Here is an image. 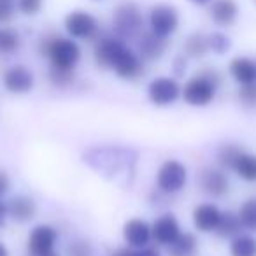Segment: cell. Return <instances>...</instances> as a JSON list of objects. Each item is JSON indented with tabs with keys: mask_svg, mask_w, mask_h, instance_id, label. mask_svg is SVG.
<instances>
[{
	"mask_svg": "<svg viewBox=\"0 0 256 256\" xmlns=\"http://www.w3.org/2000/svg\"><path fill=\"white\" fill-rule=\"evenodd\" d=\"M221 82L220 72L212 70V68H204L200 70L195 78H192L186 82L182 95L184 100L190 106L204 107L207 104H210L216 96V90Z\"/></svg>",
	"mask_w": 256,
	"mask_h": 256,
	"instance_id": "cell-1",
	"label": "cell"
},
{
	"mask_svg": "<svg viewBox=\"0 0 256 256\" xmlns=\"http://www.w3.org/2000/svg\"><path fill=\"white\" fill-rule=\"evenodd\" d=\"M40 51L51 60V67L74 68L81 58V50L67 37H46L40 44Z\"/></svg>",
	"mask_w": 256,
	"mask_h": 256,
	"instance_id": "cell-2",
	"label": "cell"
},
{
	"mask_svg": "<svg viewBox=\"0 0 256 256\" xmlns=\"http://www.w3.org/2000/svg\"><path fill=\"white\" fill-rule=\"evenodd\" d=\"M112 26L114 32L121 39H136V37L142 36V12H140V9L136 4H121L114 11Z\"/></svg>",
	"mask_w": 256,
	"mask_h": 256,
	"instance_id": "cell-3",
	"label": "cell"
},
{
	"mask_svg": "<svg viewBox=\"0 0 256 256\" xmlns=\"http://www.w3.org/2000/svg\"><path fill=\"white\" fill-rule=\"evenodd\" d=\"M186 179H188V172L186 167L178 160H168L158 170V188L165 193H176L179 190L184 188Z\"/></svg>",
	"mask_w": 256,
	"mask_h": 256,
	"instance_id": "cell-4",
	"label": "cell"
},
{
	"mask_svg": "<svg viewBox=\"0 0 256 256\" xmlns=\"http://www.w3.org/2000/svg\"><path fill=\"white\" fill-rule=\"evenodd\" d=\"M58 238V232L50 224H39L32 230L28 237L30 256H58L54 252V242Z\"/></svg>",
	"mask_w": 256,
	"mask_h": 256,
	"instance_id": "cell-5",
	"label": "cell"
},
{
	"mask_svg": "<svg viewBox=\"0 0 256 256\" xmlns=\"http://www.w3.org/2000/svg\"><path fill=\"white\" fill-rule=\"evenodd\" d=\"M150 25L151 32L158 34L162 37H168L170 34H174L179 25V14L176 8L167 4L154 6L150 12Z\"/></svg>",
	"mask_w": 256,
	"mask_h": 256,
	"instance_id": "cell-6",
	"label": "cell"
},
{
	"mask_svg": "<svg viewBox=\"0 0 256 256\" xmlns=\"http://www.w3.org/2000/svg\"><path fill=\"white\" fill-rule=\"evenodd\" d=\"M65 30L74 39H93L98 32V23L90 12L74 11L65 18Z\"/></svg>",
	"mask_w": 256,
	"mask_h": 256,
	"instance_id": "cell-7",
	"label": "cell"
},
{
	"mask_svg": "<svg viewBox=\"0 0 256 256\" xmlns=\"http://www.w3.org/2000/svg\"><path fill=\"white\" fill-rule=\"evenodd\" d=\"M148 93H150V98L154 106H168V104L178 100L181 88H179L178 81H174V79L158 78L151 81Z\"/></svg>",
	"mask_w": 256,
	"mask_h": 256,
	"instance_id": "cell-8",
	"label": "cell"
},
{
	"mask_svg": "<svg viewBox=\"0 0 256 256\" xmlns=\"http://www.w3.org/2000/svg\"><path fill=\"white\" fill-rule=\"evenodd\" d=\"M124 44L120 39L106 37L100 39L95 46V62L102 68H114V64L118 62L120 54L124 51Z\"/></svg>",
	"mask_w": 256,
	"mask_h": 256,
	"instance_id": "cell-9",
	"label": "cell"
},
{
	"mask_svg": "<svg viewBox=\"0 0 256 256\" xmlns=\"http://www.w3.org/2000/svg\"><path fill=\"white\" fill-rule=\"evenodd\" d=\"M151 234H153L154 240H156L158 244L170 246V244H174L179 235H181V228H179L178 220H176L172 214H164V216L154 221L153 228H151Z\"/></svg>",
	"mask_w": 256,
	"mask_h": 256,
	"instance_id": "cell-10",
	"label": "cell"
},
{
	"mask_svg": "<svg viewBox=\"0 0 256 256\" xmlns=\"http://www.w3.org/2000/svg\"><path fill=\"white\" fill-rule=\"evenodd\" d=\"M4 86L11 93H26L34 86V76L23 65H14L4 74Z\"/></svg>",
	"mask_w": 256,
	"mask_h": 256,
	"instance_id": "cell-11",
	"label": "cell"
},
{
	"mask_svg": "<svg viewBox=\"0 0 256 256\" xmlns=\"http://www.w3.org/2000/svg\"><path fill=\"white\" fill-rule=\"evenodd\" d=\"M221 214L223 212L212 204H202L193 210V223L200 232H212L220 224Z\"/></svg>",
	"mask_w": 256,
	"mask_h": 256,
	"instance_id": "cell-12",
	"label": "cell"
},
{
	"mask_svg": "<svg viewBox=\"0 0 256 256\" xmlns=\"http://www.w3.org/2000/svg\"><path fill=\"white\" fill-rule=\"evenodd\" d=\"M124 240L132 248H146V244L151 238V226L142 220H130L124 224Z\"/></svg>",
	"mask_w": 256,
	"mask_h": 256,
	"instance_id": "cell-13",
	"label": "cell"
},
{
	"mask_svg": "<svg viewBox=\"0 0 256 256\" xmlns=\"http://www.w3.org/2000/svg\"><path fill=\"white\" fill-rule=\"evenodd\" d=\"M200 184H202L204 192L209 193L212 196H223L224 193H228V178L224 172L214 170V168H206L200 174Z\"/></svg>",
	"mask_w": 256,
	"mask_h": 256,
	"instance_id": "cell-14",
	"label": "cell"
},
{
	"mask_svg": "<svg viewBox=\"0 0 256 256\" xmlns=\"http://www.w3.org/2000/svg\"><path fill=\"white\" fill-rule=\"evenodd\" d=\"M114 70L123 79H136L142 72V62L132 50L124 48V51L120 54L118 62L114 64Z\"/></svg>",
	"mask_w": 256,
	"mask_h": 256,
	"instance_id": "cell-15",
	"label": "cell"
},
{
	"mask_svg": "<svg viewBox=\"0 0 256 256\" xmlns=\"http://www.w3.org/2000/svg\"><path fill=\"white\" fill-rule=\"evenodd\" d=\"M167 48V37H162L154 32H146L140 36L139 51L144 60H156L165 53Z\"/></svg>",
	"mask_w": 256,
	"mask_h": 256,
	"instance_id": "cell-16",
	"label": "cell"
},
{
	"mask_svg": "<svg viewBox=\"0 0 256 256\" xmlns=\"http://www.w3.org/2000/svg\"><path fill=\"white\" fill-rule=\"evenodd\" d=\"M238 8L234 0H214L210 6V18L220 26H230L237 20Z\"/></svg>",
	"mask_w": 256,
	"mask_h": 256,
	"instance_id": "cell-17",
	"label": "cell"
},
{
	"mask_svg": "<svg viewBox=\"0 0 256 256\" xmlns=\"http://www.w3.org/2000/svg\"><path fill=\"white\" fill-rule=\"evenodd\" d=\"M230 74L240 84H252L256 82V65L249 58H235L230 64Z\"/></svg>",
	"mask_w": 256,
	"mask_h": 256,
	"instance_id": "cell-18",
	"label": "cell"
},
{
	"mask_svg": "<svg viewBox=\"0 0 256 256\" xmlns=\"http://www.w3.org/2000/svg\"><path fill=\"white\" fill-rule=\"evenodd\" d=\"M8 212L12 216V220L25 223V221L34 220V216H36V212H37V207H36V202H34L32 198H28V196H16V198H12L11 204H9Z\"/></svg>",
	"mask_w": 256,
	"mask_h": 256,
	"instance_id": "cell-19",
	"label": "cell"
},
{
	"mask_svg": "<svg viewBox=\"0 0 256 256\" xmlns=\"http://www.w3.org/2000/svg\"><path fill=\"white\" fill-rule=\"evenodd\" d=\"M232 168L235 170V174L238 178H242L244 181H256V156L254 154H249V153H240L235 156L234 164H232Z\"/></svg>",
	"mask_w": 256,
	"mask_h": 256,
	"instance_id": "cell-20",
	"label": "cell"
},
{
	"mask_svg": "<svg viewBox=\"0 0 256 256\" xmlns=\"http://www.w3.org/2000/svg\"><path fill=\"white\" fill-rule=\"evenodd\" d=\"M198 242L193 234H181L174 244H170V256H196Z\"/></svg>",
	"mask_w": 256,
	"mask_h": 256,
	"instance_id": "cell-21",
	"label": "cell"
},
{
	"mask_svg": "<svg viewBox=\"0 0 256 256\" xmlns=\"http://www.w3.org/2000/svg\"><path fill=\"white\" fill-rule=\"evenodd\" d=\"M232 256H256V238L251 235H237L230 246Z\"/></svg>",
	"mask_w": 256,
	"mask_h": 256,
	"instance_id": "cell-22",
	"label": "cell"
},
{
	"mask_svg": "<svg viewBox=\"0 0 256 256\" xmlns=\"http://www.w3.org/2000/svg\"><path fill=\"white\" fill-rule=\"evenodd\" d=\"M184 51L192 58H202L209 51V39L202 34H193L186 39Z\"/></svg>",
	"mask_w": 256,
	"mask_h": 256,
	"instance_id": "cell-23",
	"label": "cell"
},
{
	"mask_svg": "<svg viewBox=\"0 0 256 256\" xmlns=\"http://www.w3.org/2000/svg\"><path fill=\"white\" fill-rule=\"evenodd\" d=\"M240 228H242V223H240L238 214L235 216V214H232V212H224V214H221V220H220V224H218L216 232L221 237H234V235H237L238 232H240Z\"/></svg>",
	"mask_w": 256,
	"mask_h": 256,
	"instance_id": "cell-24",
	"label": "cell"
},
{
	"mask_svg": "<svg viewBox=\"0 0 256 256\" xmlns=\"http://www.w3.org/2000/svg\"><path fill=\"white\" fill-rule=\"evenodd\" d=\"M20 48V36L12 28H2L0 30V53L9 54Z\"/></svg>",
	"mask_w": 256,
	"mask_h": 256,
	"instance_id": "cell-25",
	"label": "cell"
},
{
	"mask_svg": "<svg viewBox=\"0 0 256 256\" xmlns=\"http://www.w3.org/2000/svg\"><path fill=\"white\" fill-rule=\"evenodd\" d=\"M238 218H240L242 226L256 232V198L248 200V202L240 207V210H238Z\"/></svg>",
	"mask_w": 256,
	"mask_h": 256,
	"instance_id": "cell-26",
	"label": "cell"
},
{
	"mask_svg": "<svg viewBox=\"0 0 256 256\" xmlns=\"http://www.w3.org/2000/svg\"><path fill=\"white\" fill-rule=\"evenodd\" d=\"M50 79L54 86H68L72 81H74V68H56V67H51L50 72Z\"/></svg>",
	"mask_w": 256,
	"mask_h": 256,
	"instance_id": "cell-27",
	"label": "cell"
},
{
	"mask_svg": "<svg viewBox=\"0 0 256 256\" xmlns=\"http://www.w3.org/2000/svg\"><path fill=\"white\" fill-rule=\"evenodd\" d=\"M207 39H209V50H212L214 53H218V54L226 53L232 46L230 39H228L224 34H220V32L212 34V36H209Z\"/></svg>",
	"mask_w": 256,
	"mask_h": 256,
	"instance_id": "cell-28",
	"label": "cell"
},
{
	"mask_svg": "<svg viewBox=\"0 0 256 256\" xmlns=\"http://www.w3.org/2000/svg\"><path fill=\"white\" fill-rule=\"evenodd\" d=\"M238 153H240V150H238L237 146H223L220 154H218V160H220V164L223 165V167L232 168V164H234L235 156H237Z\"/></svg>",
	"mask_w": 256,
	"mask_h": 256,
	"instance_id": "cell-29",
	"label": "cell"
},
{
	"mask_svg": "<svg viewBox=\"0 0 256 256\" xmlns=\"http://www.w3.org/2000/svg\"><path fill=\"white\" fill-rule=\"evenodd\" d=\"M18 8L23 14L26 16H34L42 9V0H20Z\"/></svg>",
	"mask_w": 256,
	"mask_h": 256,
	"instance_id": "cell-30",
	"label": "cell"
},
{
	"mask_svg": "<svg viewBox=\"0 0 256 256\" xmlns=\"http://www.w3.org/2000/svg\"><path fill=\"white\" fill-rule=\"evenodd\" d=\"M238 98H240L246 106H256V82L242 86L240 92H238Z\"/></svg>",
	"mask_w": 256,
	"mask_h": 256,
	"instance_id": "cell-31",
	"label": "cell"
},
{
	"mask_svg": "<svg viewBox=\"0 0 256 256\" xmlns=\"http://www.w3.org/2000/svg\"><path fill=\"white\" fill-rule=\"evenodd\" d=\"M67 252H68V256H90L92 254V248H90L88 242L78 240V242H74V244L68 246Z\"/></svg>",
	"mask_w": 256,
	"mask_h": 256,
	"instance_id": "cell-32",
	"label": "cell"
},
{
	"mask_svg": "<svg viewBox=\"0 0 256 256\" xmlns=\"http://www.w3.org/2000/svg\"><path fill=\"white\" fill-rule=\"evenodd\" d=\"M14 16V2L12 0H0V23H8Z\"/></svg>",
	"mask_w": 256,
	"mask_h": 256,
	"instance_id": "cell-33",
	"label": "cell"
},
{
	"mask_svg": "<svg viewBox=\"0 0 256 256\" xmlns=\"http://www.w3.org/2000/svg\"><path fill=\"white\" fill-rule=\"evenodd\" d=\"M9 184H11V182H9L8 174H6V172H2V170H0V196H2V195H6V193H8Z\"/></svg>",
	"mask_w": 256,
	"mask_h": 256,
	"instance_id": "cell-34",
	"label": "cell"
},
{
	"mask_svg": "<svg viewBox=\"0 0 256 256\" xmlns=\"http://www.w3.org/2000/svg\"><path fill=\"white\" fill-rule=\"evenodd\" d=\"M184 70H186V60L182 56H178L174 62V72L178 76H181V74H184Z\"/></svg>",
	"mask_w": 256,
	"mask_h": 256,
	"instance_id": "cell-35",
	"label": "cell"
},
{
	"mask_svg": "<svg viewBox=\"0 0 256 256\" xmlns=\"http://www.w3.org/2000/svg\"><path fill=\"white\" fill-rule=\"evenodd\" d=\"M134 256H160V252H158L154 248H144L142 251L136 252Z\"/></svg>",
	"mask_w": 256,
	"mask_h": 256,
	"instance_id": "cell-36",
	"label": "cell"
},
{
	"mask_svg": "<svg viewBox=\"0 0 256 256\" xmlns=\"http://www.w3.org/2000/svg\"><path fill=\"white\" fill-rule=\"evenodd\" d=\"M134 254H136V252H134L132 249H124L123 248V249H118V251H114L110 256H134Z\"/></svg>",
	"mask_w": 256,
	"mask_h": 256,
	"instance_id": "cell-37",
	"label": "cell"
},
{
	"mask_svg": "<svg viewBox=\"0 0 256 256\" xmlns=\"http://www.w3.org/2000/svg\"><path fill=\"white\" fill-rule=\"evenodd\" d=\"M6 214H8V207H6L4 204L0 202V224L4 223V220H6Z\"/></svg>",
	"mask_w": 256,
	"mask_h": 256,
	"instance_id": "cell-38",
	"label": "cell"
},
{
	"mask_svg": "<svg viewBox=\"0 0 256 256\" xmlns=\"http://www.w3.org/2000/svg\"><path fill=\"white\" fill-rule=\"evenodd\" d=\"M190 2H193V4H198V6H206V4H209V2H212V0H190Z\"/></svg>",
	"mask_w": 256,
	"mask_h": 256,
	"instance_id": "cell-39",
	"label": "cell"
},
{
	"mask_svg": "<svg viewBox=\"0 0 256 256\" xmlns=\"http://www.w3.org/2000/svg\"><path fill=\"white\" fill-rule=\"evenodd\" d=\"M0 256H9V252H8V249H6L4 244H0Z\"/></svg>",
	"mask_w": 256,
	"mask_h": 256,
	"instance_id": "cell-40",
	"label": "cell"
}]
</instances>
